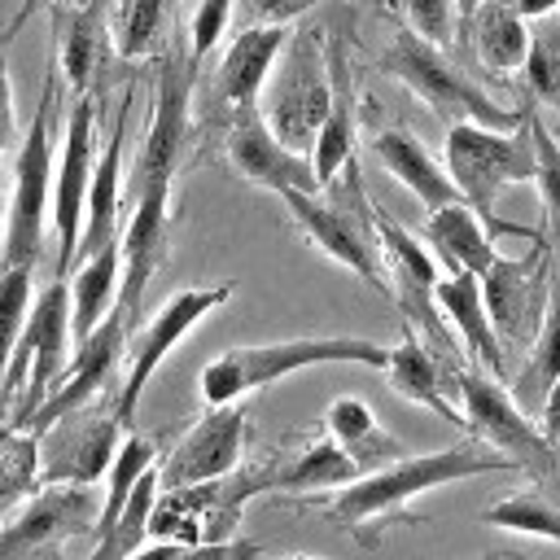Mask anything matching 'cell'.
Masks as SVG:
<instances>
[{
    "instance_id": "cell-10",
    "label": "cell",
    "mask_w": 560,
    "mask_h": 560,
    "mask_svg": "<svg viewBox=\"0 0 560 560\" xmlns=\"http://www.w3.org/2000/svg\"><path fill=\"white\" fill-rule=\"evenodd\" d=\"M455 389H459V411H464V429L477 433L481 446L499 451L503 459H512L521 472L534 477V486H542L547 477L560 472V455L556 446L538 433V424L512 402V394L490 381L486 372H468L464 363L455 368Z\"/></svg>"
},
{
    "instance_id": "cell-15",
    "label": "cell",
    "mask_w": 560,
    "mask_h": 560,
    "mask_svg": "<svg viewBox=\"0 0 560 560\" xmlns=\"http://www.w3.org/2000/svg\"><path fill=\"white\" fill-rule=\"evenodd\" d=\"M92 171H96V105L92 96H74L66 131H61V158L52 166V214L48 219L57 236V280L70 276L74 254H79Z\"/></svg>"
},
{
    "instance_id": "cell-41",
    "label": "cell",
    "mask_w": 560,
    "mask_h": 560,
    "mask_svg": "<svg viewBox=\"0 0 560 560\" xmlns=\"http://www.w3.org/2000/svg\"><path fill=\"white\" fill-rule=\"evenodd\" d=\"M398 9L407 18V31H416L433 48L455 39V4L451 0H398Z\"/></svg>"
},
{
    "instance_id": "cell-44",
    "label": "cell",
    "mask_w": 560,
    "mask_h": 560,
    "mask_svg": "<svg viewBox=\"0 0 560 560\" xmlns=\"http://www.w3.org/2000/svg\"><path fill=\"white\" fill-rule=\"evenodd\" d=\"M18 140V118H13V83H9V57L0 48V158Z\"/></svg>"
},
{
    "instance_id": "cell-22",
    "label": "cell",
    "mask_w": 560,
    "mask_h": 560,
    "mask_svg": "<svg viewBox=\"0 0 560 560\" xmlns=\"http://www.w3.org/2000/svg\"><path fill=\"white\" fill-rule=\"evenodd\" d=\"M433 306L464 337L468 354L486 368V376L508 385V354H503V346L490 328V315H486V302H481V280L468 276V271H451L446 280L433 284Z\"/></svg>"
},
{
    "instance_id": "cell-6",
    "label": "cell",
    "mask_w": 560,
    "mask_h": 560,
    "mask_svg": "<svg viewBox=\"0 0 560 560\" xmlns=\"http://www.w3.org/2000/svg\"><path fill=\"white\" fill-rule=\"evenodd\" d=\"M381 70L394 74L398 83H407L438 118L451 122H477L490 131H516L525 122V109H503L494 105L442 48H433L429 39H420L416 31L398 26L394 39L381 52Z\"/></svg>"
},
{
    "instance_id": "cell-32",
    "label": "cell",
    "mask_w": 560,
    "mask_h": 560,
    "mask_svg": "<svg viewBox=\"0 0 560 560\" xmlns=\"http://www.w3.org/2000/svg\"><path fill=\"white\" fill-rule=\"evenodd\" d=\"M534 359L525 363V372L516 376V389H512V402L529 416V407L542 402V394L551 389V381L560 376V284H551V302H547V315H542V328L534 337Z\"/></svg>"
},
{
    "instance_id": "cell-53",
    "label": "cell",
    "mask_w": 560,
    "mask_h": 560,
    "mask_svg": "<svg viewBox=\"0 0 560 560\" xmlns=\"http://www.w3.org/2000/svg\"><path fill=\"white\" fill-rule=\"evenodd\" d=\"M481 560H490V556H481Z\"/></svg>"
},
{
    "instance_id": "cell-24",
    "label": "cell",
    "mask_w": 560,
    "mask_h": 560,
    "mask_svg": "<svg viewBox=\"0 0 560 560\" xmlns=\"http://www.w3.org/2000/svg\"><path fill=\"white\" fill-rule=\"evenodd\" d=\"M127 118H131V92L118 105L114 131L105 140V153L96 158L92 171V188H88V210H83V236H79V254L74 262H83L88 254L114 245V228H118V201H122V144H127Z\"/></svg>"
},
{
    "instance_id": "cell-23",
    "label": "cell",
    "mask_w": 560,
    "mask_h": 560,
    "mask_svg": "<svg viewBox=\"0 0 560 560\" xmlns=\"http://www.w3.org/2000/svg\"><path fill=\"white\" fill-rule=\"evenodd\" d=\"M289 35H293V26H258V22L236 31V39L228 44V52L219 61V74H214V96L228 105V114L241 109V105H258L267 70L280 57Z\"/></svg>"
},
{
    "instance_id": "cell-31",
    "label": "cell",
    "mask_w": 560,
    "mask_h": 560,
    "mask_svg": "<svg viewBox=\"0 0 560 560\" xmlns=\"http://www.w3.org/2000/svg\"><path fill=\"white\" fill-rule=\"evenodd\" d=\"M464 35L477 52V61L494 74H512L525 66V52H529V26L525 18L508 4V0H486L468 22H464Z\"/></svg>"
},
{
    "instance_id": "cell-50",
    "label": "cell",
    "mask_w": 560,
    "mask_h": 560,
    "mask_svg": "<svg viewBox=\"0 0 560 560\" xmlns=\"http://www.w3.org/2000/svg\"><path fill=\"white\" fill-rule=\"evenodd\" d=\"M451 4H455V18H459V31H464V22H468L486 0H451Z\"/></svg>"
},
{
    "instance_id": "cell-43",
    "label": "cell",
    "mask_w": 560,
    "mask_h": 560,
    "mask_svg": "<svg viewBox=\"0 0 560 560\" xmlns=\"http://www.w3.org/2000/svg\"><path fill=\"white\" fill-rule=\"evenodd\" d=\"M315 0H254L258 26H293Z\"/></svg>"
},
{
    "instance_id": "cell-45",
    "label": "cell",
    "mask_w": 560,
    "mask_h": 560,
    "mask_svg": "<svg viewBox=\"0 0 560 560\" xmlns=\"http://www.w3.org/2000/svg\"><path fill=\"white\" fill-rule=\"evenodd\" d=\"M254 556H258L254 542L232 538V542H197V547H184L179 560H254Z\"/></svg>"
},
{
    "instance_id": "cell-17",
    "label": "cell",
    "mask_w": 560,
    "mask_h": 560,
    "mask_svg": "<svg viewBox=\"0 0 560 560\" xmlns=\"http://www.w3.org/2000/svg\"><path fill=\"white\" fill-rule=\"evenodd\" d=\"M127 332H131V319L114 306V311L101 319V328H96L88 341H79V346H74L70 368L61 372V381L52 385V394L35 407V416H31L18 433H44V429H48V424H57L61 416H70V411H79V407L96 402V398L105 394V385H109L114 368H118V363H122V354H127Z\"/></svg>"
},
{
    "instance_id": "cell-49",
    "label": "cell",
    "mask_w": 560,
    "mask_h": 560,
    "mask_svg": "<svg viewBox=\"0 0 560 560\" xmlns=\"http://www.w3.org/2000/svg\"><path fill=\"white\" fill-rule=\"evenodd\" d=\"M66 4H74V0H22V9L13 13L9 31H18V26H22V22H26V18L35 13V9H48V13H52V9H66Z\"/></svg>"
},
{
    "instance_id": "cell-8",
    "label": "cell",
    "mask_w": 560,
    "mask_h": 560,
    "mask_svg": "<svg viewBox=\"0 0 560 560\" xmlns=\"http://www.w3.org/2000/svg\"><path fill=\"white\" fill-rule=\"evenodd\" d=\"M70 280H48L35 298H31V311H26V324L18 332V346H13V359H9V376H4V407L9 398L22 394L13 420L4 429H22L35 407L52 394V385L61 381L66 363H70Z\"/></svg>"
},
{
    "instance_id": "cell-4",
    "label": "cell",
    "mask_w": 560,
    "mask_h": 560,
    "mask_svg": "<svg viewBox=\"0 0 560 560\" xmlns=\"http://www.w3.org/2000/svg\"><path fill=\"white\" fill-rule=\"evenodd\" d=\"M319 363H359V368L385 372L389 350L368 337H289V341H267V346H236L201 368V402L232 407L245 394L280 376H293L302 368H319Z\"/></svg>"
},
{
    "instance_id": "cell-26",
    "label": "cell",
    "mask_w": 560,
    "mask_h": 560,
    "mask_svg": "<svg viewBox=\"0 0 560 560\" xmlns=\"http://www.w3.org/2000/svg\"><path fill=\"white\" fill-rule=\"evenodd\" d=\"M420 236H424V245H433V254H438L451 271L481 276V271L494 262V236L486 232V223H481L464 201H451V206L429 210Z\"/></svg>"
},
{
    "instance_id": "cell-34",
    "label": "cell",
    "mask_w": 560,
    "mask_h": 560,
    "mask_svg": "<svg viewBox=\"0 0 560 560\" xmlns=\"http://www.w3.org/2000/svg\"><path fill=\"white\" fill-rule=\"evenodd\" d=\"M486 525L512 529V534H529V538H547L560 542V503L542 494V486H525L508 499H499L494 508L481 512Z\"/></svg>"
},
{
    "instance_id": "cell-42",
    "label": "cell",
    "mask_w": 560,
    "mask_h": 560,
    "mask_svg": "<svg viewBox=\"0 0 560 560\" xmlns=\"http://www.w3.org/2000/svg\"><path fill=\"white\" fill-rule=\"evenodd\" d=\"M232 4L236 0H201L197 4L192 22H188V57H192V66H201V57L223 39V31L232 22Z\"/></svg>"
},
{
    "instance_id": "cell-28",
    "label": "cell",
    "mask_w": 560,
    "mask_h": 560,
    "mask_svg": "<svg viewBox=\"0 0 560 560\" xmlns=\"http://www.w3.org/2000/svg\"><path fill=\"white\" fill-rule=\"evenodd\" d=\"M118 280H122L118 241L74 262V276H70V341L74 346L88 341L101 328V319L118 306Z\"/></svg>"
},
{
    "instance_id": "cell-13",
    "label": "cell",
    "mask_w": 560,
    "mask_h": 560,
    "mask_svg": "<svg viewBox=\"0 0 560 560\" xmlns=\"http://www.w3.org/2000/svg\"><path fill=\"white\" fill-rule=\"evenodd\" d=\"M118 429H122V420H118L114 402L96 398L70 416H61L44 433H35L39 486H96L114 464Z\"/></svg>"
},
{
    "instance_id": "cell-11",
    "label": "cell",
    "mask_w": 560,
    "mask_h": 560,
    "mask_svg": "<svg viewBox=\"0 0 560 560\" xmlns=\"http://www.w3.org/2000/svg\"><path fill=\"white\" fill-rule=\"evenodd\" d=\"M232 293H236L232 280H219V284H188V289L171 293V298L149 315L144 328H131V332H127V376H122L118 398H114V411H118L122 429H131L136 402H140L144 385L153 381V372L162 368V359H166L206 315H214Z\"/></svg>"
},
{
    "instance_id": "cell-39",
    "label": "cell",
    "mask_w": 560,
    "mask_h": 560,
    "mask_svg": "<svg viewBox=\"0 0 560 560\" xmlns=\"http://www.w3.org/2000/svg\"><path fill=\"white\" fill-rule=\"evenodd\" d=\"M35 271L31 267H0V416H4V376L18 346V332L26 324L31 298H35Z\"/></svg>"
},
{
    "instance_id": "cell-30",
    "label": "cell",
    "mask_w": 560,
    "mask_h": 560,
    "mask_svg": "<svg viewBox=\"0 0 560 560\" xmlns=\"http://www.w3.org/2000/svg\"><path fill=\"white\" fill-rule=\"evenodd\" d=\"M324 424H328V438L359 464V472H363L368 464L385 468V464H394V459L407 455L402 442L389 438V433L381 429V420L372 416V407H368L363 398H354V394L332 398L328 411H324Z\"/></svg>"
},
{
    "instance_id": "cell-37",
    "label": "cell",
    "mask_w": 560,
    "mask_h": 560,
    "mask_svg": "<svg viewBox=\"0 0 560 560\" xmlns=\"http://www.w3.org/2000/svg\"><path fill=\"white\" fill-rule=\"evenodd\" d=\"M521 70H525L534 101L560 109V13L538 18V26L529 31V52Z\"/></svg>"
},
{
    "instance_id": "cell-21",
    "label": "cell",
    "mask_w": 560,
    "mask_h": 560,
    "mask_svg": "<svg viewBox=\"0 0 560 560\" xmlns=\"http://www.w3.org/2000/svg\"><path fill=\"white\" fill-rule=\"evenodd\" d=\"M455 368H459V363H442V359L420 341V332L407 324V328H402V341L389 350L385 376H389L394 394H402L407 402L433 411L442 424L464 429V411L451 402V389H455V385H446V381H455Z\"/></svg>"
},
{
    "instance_id": "cell-48",
    "label": "cell",
    "mask_w": 560,
    "mask_h": 560,
    "mask_svg": "<svg viewBox=\"0 0 560 560\" xmlns=\"http://www.w3.org/2000/svg\"><path fill=\"white\" fill-rule=\"evenodd\" d=\"M508 4H512V9L521 13V18H534V22L560 9V0H508Z\"/></svg>"
},
{
    "instance_id": "cell-19",
    "label": "cell",
    "mask_w": 560,
    "mask_h": 560,
    "mask_svg": "<svg viewBox=\"0 0 560 560\" xmlns=\"http://www.w3.org/2000/svg\"><path fill=\"white\" fill-rule=\"evenodd\" d=\"M223 153H228L232 171H236L245 184H254V188H267V192H289V188H298V192H319L311 158L284 149V144L267 131L258 105H241V109L228 114Z\"/></svg>"
},
{
    "instance_id": "cell-47",
    "label": "cell",
    "mask_w": 560,
    "mask_h": 560,
    "mask_svg": "<svg viewBox=\"0 0 560 560\" xmlns=\"http://www.w3.org/2000/svg\"><path fill=\"white\" fill-rule=\"evenodd\" d=\"M179 556H184V547H179V542H153V547L131 551L127 560H179Z\"/></svg>"
},
{
    "instance_id": "cell-40",
    "label": "cell",
    "mask_w": 560,
    "mask_h": 560,
    "mask_svg": "<svg viewBox=\"0 0 560 560\" xmlns=\"http://www.w3.org/2000/svg\"><path fill=\"white\" fill-rule=\"evenodd\" d=\"M529 140H534V184L542 192L547 219L560 228V140L542 127L534 109H529Z\"/></svg>"
},
{
    "instance_id": "cell-46",
    "label": "cell",
    "mask_w": 560,
    "mask_h": 560,
    "mask_svg": "<svg viewBox=\"0 0 560 560\" xmlns=\"http://www.w3.org/2000/svg\"><path fill=\"white\" fill-rule=\"evenodd\" d=\"M538 433L560 451V376L551 381V389L538 402Z\"/></svg>"
},
{
    "instance_id": "cell-51",
    "label": "cell",
    "mask_w": 560,
    "mask_h": 560,
    "mask_svg": "<svg viewBox=\"0 0 560 560\" xmlns=\"http://www.w3.org/2000/svg\"><path fill=\"white\" fill-rule=\"evenodd\" d=\"M254 560H267V556H262V551H258V556H254ZM271 560H315V556H271Z\"/></svg>"
},
{
    "instance_id": "cell-3",
    "label": "cell",
    "mask_w": 560,
    "mask_h": 560,
    "mask_svg": "<svg viewBox=\"0 0 560 560\" xmlns=\"http://www.w3.org/2000/svg\"><path fill=\"white\" fill-rule=\"evenodd\" d=\"M446 175L459 192V201L486 223L490 236H521L538 241L542 232L525 223L499 219L494 201L508 184H529L534 179V140H529V109L516 131H490L477 122H451L446 127Z\"/></svg>"
},
{
    "instance_id": "cell-25",
    "label": "cell",
    "mask_w": 560,
    "mask_h": 560,
    "mask_svg": "<svg viewBox=\"0 0 560 560\" xmlns=\"http://www.w3.org/2000/svg\"><path fill=\"white\" fill-rule=\"evenodd\" d=\"M372 153H376V162H381L424 210H438V206L459 201V192H455L446 166H438V162L424 153V144H420L407 127H381V131L372 136Z\"/></svg>"
},
{
    "instance_id": "cell-27",
    "label": "cell",
    "mask_w": 560,
    "mask_h": 560,
    "mask_svg": "<svg viewBox=\"0 0 560 560\" xmlns=\"http://www.w3.org/2000/svg\"><path fill=\"white\" fill-rule=\"evenodd\" d=\"M52 31H57V74L70 83L74 96H88L92 70L105 52V22L96 0H74L66 9H52Z\"/></svg>"
},
{
    "instance_id": "cell-38",
    "label": "cell",
    "mask_w": 560,
    "mask_h": 560,
    "mask_svg": "<svg viewBox=\"0 0 560 560\" xmlns=\"http://www.w3.org/2000/svg\"><path fill=\"white\" fill-rule=\"evenodd\" d=\"M179 0H122L118 4V18H114V48L118 57H144L158 35L166 31L171 13H175Z\"/></svg>"
},
{
    "instance_id": "cell-52",
    "label": "cell",
    "mask_w": 560,
    "mask_h": 560,
    "mask_svg": "<svg viewBox=\"0 0 560 560\" xmlns=\"http://www.w3.org/2000/svg\"><path fill=\"white\" fill-rule=\"evenodd\" d=\"M490 560H521V556H508V551H499V556H490Z\"/></svg>"
},
{
    "instance_id": "cell-33",
    "label": "cell",
    "mask_w": 560,
    "mask_h": 560,
    "mask_svg": "<svg viewBox=\"0 0 560 560\" xmlns=\"http://www.w3.org/2000/svg\"><path fill=\"white\" fill-rule=\"evenodd\" d=\"M39 490V442L0 424V525Z\"/></svg>"
},
{
    "instance_id": "cell-35",
    "label": "cell",
    "mask_w": 560,
    "mask_h": 560,
    "mask_svg": "<svg viewBox=\"0 0 560 560\" xmlns=\"http://www.w3.org/2000/svg\"><path fill=\"white\" fill-rule=\"evenodd\" d=\"M158 486H162V481H158V464H153V468L136 481V490H131L122 516L96 538V547H92L88 560H127L131 551H140V542H144V534H149V512H153Z\"/></svg>"
},
{
    "instance_id": "cell-12",
    "label": "cell",
    "mask_w": 560,
    "mask_h": 560,
    "mask_svg": "<svg viewBox=\"0 0 560 560\" xmlns=\"http://www.w3.org/2000/svg\"><path fill=\"white\" fill-rule=\"evenodd\" d=\"M477 280H481V302H486V315H490V328H494L503 354L534 346L542 315H547V302H551V245H547V236H538L534 249L521 258L494 254V262Z\"/></svg>"
},
{
    "instance_id": "cell-1",
    "label": "cell",
    "mask_w": 560,
    "mask_h": 560,
    "mask_svg": "<svg viewBox=\"0 0 560 560\" xmlns=\"http://www.w3.org/2000/svg\"><path fill=\"white\" fill-rule=\"evenodd\" d=\"M192 83L197 66L192 57L171 52L158 70V92H153V118L131 171V214L127 232L118 241L122 254V280H118V311L136 319V306L153 280V271L166 262L171 249V184L175 166L188 140V105H192Z\"/></svg>"
},
{
    "instance_id": "cell-29",
    "label": "cell",
    "mask_w": 560,
    "mask_h": 560,
    "mask_svg": "<svg viewBox=\"0 0 560 560\" xmlns=\"http://www.w3.org/2000/svg\"><path fill=\"white\" fill-rule=\"evenodd\" d=\"M267 472H271V490H341L354 477H363L359 464L332 438H311L298 451L271 455Z\"/></svg>"
},
{
    "instance_id": "cell-18",
    "label": "cell",
    "mask_w": 560,
    "mask_h": 560,
    "mask_svg": "<svg viewBox=\"0 0 560 560\" xmlns=\"http://www.w3.org/2000/svg\"><path fill=\"white\" fill-rule=\"evenodd\" d=\"M241 451H245V411L232 407H206L197 416V424L171 446V455H162L158 468V490H184V486H206L228 477L232 468H241Z\"/></svg>"
},
{
    "instance_id": "cell-36",
    "label": "cell",
    "mask_w": 560,
    "mask_h": 560,
    "mask_svg": "<svg viewBox=\"0 0 560 560\" xmlns=\"http://www.w3.org/2000/svg\"><path fill=\"white\" fill-rule=\"evenodd\" d=\"M158 464V451H153V442L149 438H140V433H127L122 442H118V451H114V464H109V490H105V503H101V521H96V534L92 538H101L118 516H122V508H127V499H131V490H136V481L149 472Z\"/></svg>"
},
{
    "instance_id": "cell-5",
    "label": "cell",
    "mask_w": 560,
    "mask_h": 560,
    "mask_svg": "<svg viewBox=\"0 0 560 560\" xmlns=\"http://www.w3.org/2000/svg\"><path fill=\"white\" fill-rule=\"evenodd\" d=\"M328 101H332V83H328L324 35L315 26H293L280 57L267 70V83L258 92V114L284 149L311 158Z\"/></svg>"
},
{
    "instance_id": "cell-9",
    "label": "cell",
    "mask_w": 560,
    "mask_h": 560,
    "mask_svg": "<svg viewBox=\"0 0 560 560\" xmlns=\"http://www.w3.org/2000/svg\"><path fill=\"white\" fill-rule=\"evenodd\" d=\"M289 210V219L302 228V236L328 254L332 262H341L346 271H354L368 289H376L381 298H389V276L381 262V245L372 236V201L363 192L359 179H350V210L341 201H328L319 192H276Z\"/></svg>"
},
{
    "instance_id": "cell-14",
    "label": "cell",
    "mask_w": 560,
    "mask_h": 560,
    "mask_svg": "<svg viewBox=\"0 0 560 560\" xmlns=\"http://www.w3.org/2000/svg\"><path fill=\"white\" fill-rule=\"evenodd\" d=\"M96 521L101 503L92 486H39L0 525V560H61V542L96 534Z\"/></svg>"
},
{
    "instance_id": "cell-20",
    "label": "cell",
    "mask_w": 560,
    "mask_h": 560,
    "mask_svg": "<svg viewBox=\"0 0 560 560\" xmlns=\"http://www.w3.org/2000/svg\"><path fill=\"white\" fill-rule=\"evenodd\" d=\"M324 48H328L332 101H328L324 127L315 136V149H311V166H315V184L319 188L337 184V175L354 162V144H359V83H354L350 52H346L341 35H324Z\"/></svg>"
},
{
    "instance_id": "cell-7",
    "label": "cell",
    "mask_w": 560,
    "mask_h": 560,
    "mask_svg": "<svg viewBox=\"0 0 560 560\" xmlns=\"http://www.w3.org/2000/svg\"><path fill=\"white\" fill-rule=\"evenodd\" d=\"M57 70V66H52ZM61 96V74H48L39 105L26 122V136L13 158V197H9V223H4V267H31L44 249V219L52 214V114Z\"/></svg>"
},
{
    "instance_id": "cell-2",
    "label": "cell",
    "mask_w": 560,
    "mask_h": 560,
    "mask_svg": "<svg viewBox=\"0 0 560 560\" xmlns=\"http://www.w3.org/2000/svg\"><path fill=\"white\" fill-rule=\"evenodd\" d=\"M481 472H516L512 459H503L499 451L481 446V442H455V446H442V451H424V455H402L385 468H372L363 477H354L350 486L332 490L319 512L341 525L354 542L363 547H376L381 542V525H389L394 516H402L407 525H416L407 516V503L416 494H429L438 486H451V481H464V477H481Z\"/></svg>"
},
{
    "instance_id": "cell-16",
    "label": "cell",
    "mask_w": 560,
    "mask_h": 560,
    "mask_svg": "<svg viewBox=\"0 0 560 560\" xmlns=\"http://www.w3.org/2000/svg\"><path fill=\"white\" fill-rule=\"evenodd\" d=\"M372 236L381 245V262H385V276H389V298L402 306V315L411 324L424 328V337L438 346V350H455L451 346V332H446V319L438 315L433 306V284L442 280L429 249L420 245L416 232H407L394 214H385L381 206H372Z\"/></svg>"
}]
</instances>
